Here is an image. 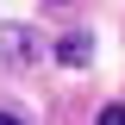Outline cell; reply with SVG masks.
Here are the masks:
<instances>
[{"label": "cell", "mask_w": 125, "mask_h": 125, "mask_svg": "<svg viewBox=\"0 0 125 125\" xmlns=\"http://www.w3.org/2000/svg\"><path fill=\"white\" fill-rule=\"evenodd\" d=\"M0 125H19V119H13V113H0Z\"/></svg>", "instance_id": "cell-3"}, {"label": "cell", "mask_w": 125, "mask_h": 125, "mask_svg": "<svg viewBox=\"0 0 125 125\" xmlns=\"http://www.w3.org/2000/svg\"><path fill=\"white\" fill-rule=\"evenodd\" d=\"M100 125H125V106H106V113H100Z\"/></svg>", "instance_id": "cell-2"}, {"label": "cell", "mask_w": 125, "mask_h": 125, "mask_svg": "<svg viewBox=\"0 0 125 125\" xmlns=\"http://www.w3.org/2000/svg\"><path fill=\"white\" fill-rule=\"evenodd\" d=\"M62 62H69V69H81V62H88V38H62V50H56Z\"/></svg>", "instance_id": "cell-1"}]
</instances>
